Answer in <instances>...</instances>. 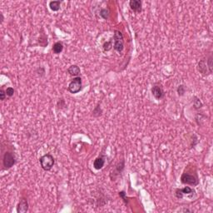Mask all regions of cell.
<instances>
[{"label": "cell", "instance_id": "cell-1", "mask_svg": "<svg viewBox=\"0 0 213 213\" xmlns=\"http://www.w3.org/2000/svg\"><path fill=\"white\" fill-rule=\"evenodd\" d=\"M197 70L204 77L212 73V55L210 53L208 58H206V61L205 59L200 60L197 64Z\"/></svg>", "mask_w": 213, "mask_h": 213}, {"label": "cell", "instance_id": "cell-2", "mask_svg": "<svg viewBox=\"0 0 213 213\" xmlns=\"http://www.w3.org/2000/svg\"><path fill=\"white\" fill-rule=\"evenodd\" d=\"M113 49L115 51L122 52L124 49L123 36L119 30H115L113 34Z\"/></svg>", "mask_w": 213, "mask_h": 213}, {"label": "cell", "instance_id": "cell-3", "mask_svg": "<svg viewBox=\"0 0 213 213\" xmlns=\"http://www.w3.org/2000/svg\"><path fill=\"white\" fill-rule=\"evenodd\" d=\"M39 162H40L42 168L47 172V171H50L52 168V167L55 164V160L51 154L47 153L40 157Z\"/></svg>", "mask_w": 213, "mask_h": 213}, {"label": "cell", "instance_id": "cell-4", "mask_svg": "<svg viewBox=\"0 0 213 213\" xmlns=\"http://www.w3.org/2000/svg\"><path fill=\"white\" fill-rule=\"evenodd\" d=\"M181 182L185 185L190 186H197L199 184V179L197 174H191L189 172H183L181 176Z\"/></svg>", "mask_w": 213, "mask_h": 213}, {"label": "cell", "instance_id": "cell-5", "mask_svg": "<svg viewBox=\"0 0 213 213\" xmlns=\"http://www.w3.org/2000/svg\"><path fill=\"white\" fill-rule=\"evenodd\" d=\"M82 78L80 77H76L73 78V79L69 82L67 90L70 93L76 94L82 90Z\"/></svg>", "mask_w": 213, "mask_h": 213}, {"label": "cell", "instance_id": "cell-6", "mask_svg": "<svg viewBox=\"0 0 213 213\" xmlns=\"http://www.w3.org/2000/svg\"><path fill=\"white\" fill-rule=\"evenodd\" d=\"M16 163V158L14 154L11 152H6L3 157V165L5 169H10Z\"/></svg>", "mask_w": 213, "mask_h": 213}, {"label": "cell", "instance_id": "cell-7", "mask_svg": "<svg viewBox=\"0 0 213 213\" xmlns=\"http://www.w3.org/2000/svg\"><path fill=\"white\" fill-rule=\"evenodd\" d=\"M151 92H152V96L158 101L161 100L165 97L164 90H163L161 84L160 83H155L154 85H152V88H151Z\"/></svg>", "mask_w": 213, "mask_h": 213}, {"label": "cell", "instance_id": "cell-8", "mask_svg": "<svg viewBox=\"0 0 213 213\" xmlns=\"http://www.w3.org/2000/svg\"><path fill=\"white\" fill-rule=\"evenodd\" d=\"M124 167H125V161H124V160H122V161H120L115 166V168L113 170V172H112V174L110 175V176H112V175H113V176L111 177V180H112V181H115L117 177L119 176L120 174L123 172V171L124 170Z\"/></svg>", "mask_w": 213, "mask_h": 213}, {"label": "cell", "instance_id": "cell-9", "mask_svg": "<svg viewBox=\"0 0 213 213\" xmlns=\"http://www.w3.org/2000/svg\"><path fill=\"white\" fill-rule=\"evenodd\" d=\"M129 6L132 11L136 13H142V2L141 0H131L129 2Z\"/></svg>", "mask_w": 213, "mask_h": 213}, {"label": "cell", "instance_id": "cell-10", "mask_svg": "<svg viewBox=\"0 0 213 213\" xmlns=\"http://www.w3.org/2000/svg\"><path fill=\"white\" fill-rule=\"evenodd\" d=\"M28 211V202L25 197H22L17 206V212L25 213Z\"/></svg>", "mask_w": 213, "mask_h": 213}, {"label": "cell", "instance_id": "cell-11", "mask_svg": "<svg viewBox=\"0 0 213 213\" xmlns=\"http://www.w3.org/2000/svg\"><path fill=\"white\" fill-rule=\"evenodd\" d=\"M105 161H106V157L103 155H100L94 160L93 168L96 170H101L104 167Z\"/></svg>", "mask_w": 213, "mask_h": 213}, {"label": "cell", "instance_id": "cell-12", "mask_svg": "<svg viewBox=\"0 0 213 213\" xmlns=\"http://www.w3.org/2000/svg\"><path fill=\"white\" fill-rule=\"evenodd\" d=\"M67 73L72 76V77H79V75L81 73V70H80V67L78 65H72L70 67L67 68Z\"/></svg>", "mask_w": 213, "mask_h": 213}, {"label": "cell", "instance_id": "cell-13", "mask_svg": "<svg viewBox=\"0 0 213 213\" xmlns=\"http://www.w3.org/2000/svg\"><path fill=\"white\" fill-rule=\"evenodd\" d=\"M52 52L55 54H60L64 50V44L62 42H57L52 46Z\"/></svg>", "mask_w": 213, "mask_h": 213}, {"label": "cell", "instance_id": "cell-14", "mask_svg": "<svg viewBox=\"0 0 213 213\" xmlns=\"http://www.w3.org/2000/svg\"><path fill=\"white\" fill-rule=\"evenodd\" d=\"M61 4L62 2L59 0H56V1H50L49 2V7L50 9L53 12L58 11L61 7Z\"/></svg>", "mask_w": 213, "mask_h": 213}, {"label": "cell", "instance_id": "cell-15", "mask_svg": "<svg viewBox=\"0 0 213 213\" xmlns=\"http://www.w3.org/2000/svg\"><path fill=\"white\" fill-rule=\"evenodd\" d=\"M192 103H193V107H194V108L197 109V110L202 108V106H203L202 101H201L200 98L197 97V96H194L193 98H192Z\"/></svg>", "mask_w": 213, "mask_h": 213}, {"label": "cell", "instance_id": "cell-16", "mask_svg": "<svg viewBox=\"0 0 213 213\" xmlns=\"http://www.w3.org/2000/svg\"><path fill=\"white\" fill-rule=\"evenodd\" d=\"M180 191L184 195H191V196H193V194H195L196 193V191H195L193 188H191L190 187H185L184 188H182V189H180L179 188Z\"/></svg>", "mask_w": 213, "mask_h": 213}, {"label": "cell", "instance_id": "cell-17", "mask_svg": "<svg viewBox=\"0 0 213 213\" xmlns=\"http://www.w3.org/2000/svg\"><path fill=\"white\" fill-rule=\"evenodd\" d=\"M99 14H100V17L102 19H104V20L108 19L109 14H110L109 9L108 8H102L100 12H99Z\"/></svg>", "mask_w": 213, "mask_h": 213}, {"label": "cell", "instance_id": "cell-18", "mask_svg": "<svg viewBox=\"0 0 213 213\" xmlns=\"http://www.w3.org/2000/svg\"><path fill=\"white\" fill-rule=\"evenodd\" d=\"M102 113V110L101 108V106L100 104H97L93 111V116L95 117H98L101 116Z\"/></svg>", "mask_w": 213, "mask_h": 213}, {"label": "cell", "instance_id": "cell-19", "mask_svg": "<svg viewBox=\"0 0 213 213\" xmlns=\"http://www.w3.org/2000/svg\"><path fill=\"white\" fill-rule=\"evenodd\" d=\"M186 91H187V87H186V86L183 85V84L179 85V86L177 87V88H176V93H177L178 96H180V97L184 96L185 93H186Z\"/></svg>", "mask_w": 213, "mask_h": 213}, {"label": "cell", "instance_id": "cell-20", "mask_svg": "<svg viewBox=\"0 0 213 213\" xmlns=\"http://www.w3.org/2000/svg\"><path fill=\"white\" fill-rule=\"evenodd\" d=\"M112 47H113V44H112V40H110L108 42H105L103 45H102V49H103L105 52H108L109 50H111Z\"/></svg>", "mask_w": 213, "mask_h": 213}, {"label": "cell", "instance_id": "cell-21", "mask_svg": "<svg viewBox=\"0 0 213 213\" xmlns=\"http://www.w3.org/2000/svg\"><path fill=\"white\" fill-rule=\"evenodd\" d=\"M118 195H119L120 197L123 200L124 203H125L126 205H127V204H128V200H127V194H126V192H125L124 191H121L118 192Z\"/></svg>", "mask_w": 213, "mask_h": 213}, {"label": "cell", "instance_id": "cell-22", "mask_svg": "<svg viewBox=\"0 0 213 213\" xmlns=\"http://www.w3.org/2000/svg\"><path fill=\"white\" fill-rule=\"evenodd\" d=\"M5 92H6V94H7V97H13V95H14V88L13 87H8L7 89L5 90Z\"/></svg>", "mask_w": 213, "mask_h": 213}, {"label": "cell", "instance_id": "cell-23", "mask_svg": "<svg viewBox=\"0 0 213 213\" xmlns=\"http://www.w3.org/2000/svg\"><path fill=\"white\" fill-rule=\"evenodd\" d=\"M58 108L60 109H63L65 107H66V104H65V101H64L63 98H61V99H59L58 100Z\"/></svg>", "mask_w": 213, "mask_h": 213}, {"label": "cell", "instance_id": "cell-24", "mask_svg": "<svg viewBox=\"0 0 213 213\" xmlns=\"http://www.w3.org/2000/svg\"><path fill=\"white\" fill-rule=\"evenodd\" d=\"M6 96H7V94H6V92L4 91L3 88L0 90V99L2 100V101H4V100H5V97H6Z\"/></svg>", "mask_w": 213, "mask_h": 213}, {"label": "cell", "instance_id": "cell-25", "mask_svg": "<svg viewBox=\"0 0 213 213\" xmlns=\"http://www.w3.org/2000/svg\"><path fill=\"white\" fill-rule=\"evenodd\" d=\"M37 73L40 77H42V76H43V75L45 74V70H44V68L43 67H38L37 68Z\"/></svg>", "mask_w": 213, "mask_h": 213}, {"label": "cell", "instance_id": "cell-26", "mask_svg": "<svg viewBox=\"0 0 213 213\" xmlns=\"http://www.w3.org/2000/svg\"><path fill=\"white\" fill-rule=\"evenodd\" d=\"M180 212H192L191 210L187 209V208H184V209L182 210H180Z\"/></svg>", "mask_w": 213, "mask_h": 213}, {"label": "cell", "instance_id": "cell-27", "mask_svg": "<svg viewBox=\"0 0 213 213\" xmlns=\"http://www.w3.org/2000/svg\"><path fill=\"white\" fill-rule=\"evenodd\" d=\"M0 16H1V22H3V21H4V15H3V13H0Z\"/></svg>", "mask_w": 213, "mask_h": 213}]
</instances>
